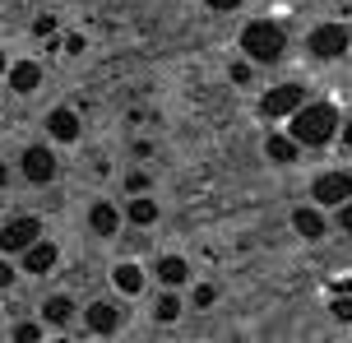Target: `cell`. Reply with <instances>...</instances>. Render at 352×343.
I'll list each match as a JSON object with an SVG mask.
<instances>
[{
	"label": "cell",
	"mask_w": 352,
	"mask_h": 343,
	"mask_svg": "<svg viewBox=\"0 0 352 343\" xmlns=\"http://www.w3.org/2000/svg\"><path fill=\"white\" fill-rule=\"evenodd\" d=\"M338 130V111L329 102L320 107H297V121H292V140L297 144H329Z\"/></svg>",
	"instance_id": "1"
},
{
	"label": "cell",
	"mask_w": 352,
	"mask_h": 343,
	"mask_svg": "<svg viewBox=\"0 0 352 343\" xmlns=\"http://www.w3.org/2000/svg\"><path fill=\"white\" fill-rule=\"evenodd\" d=\"M241 47H246L250 60H278L283 56V33L260 19V23H246V28H241Z\"/></svg>",
	"instance_id": "2"
},
{
	"label": "cell",
	"mask_w": 352,
	"mask_h": 343,
	"mask_svg": "<svg viewBox=\"0 0 352 343\" xmlns=\"http://www.w3.org/2000/svg\"><path fill=\"white\" fill-rule=\"evenodd\" d=\"M311 52L324 56V60L343 56L348 52V28H343V23H320L316 33H311Z\"/></svg>",
	"instance_id": "3"
},
{
	"label": "cell",
	"mask_w": 352,
	"mask_h": 343,
	"mask_svg": "<svg viewBox=\"0 0 352 343\" xmlns=\"http://www.w3.org/2000/svg\"><path fill=\"white\" fill-rule=\"evenodd\" d=\"M37 241V218H14L0 228V251H28Z\"/></svg>",
	"instance_id": "4"
},
{
	"label": "cell",
	"mask_w": 352,
	"mask_h": 343,
	"mask_svg": "<svg viewBox=\"0 0 352 343\" xmlns=\"http://www.w3.org/2000/svg\"><path fill=\"white\" fill-rule=\"evenodd\" d=\"M316 199L320 204H343V199H352V177L348 172H324L316 181Z\"/></svg>",
	"instance_id": "5"
},
{
	"label": "cell",
	"mask_w": 352,
	"mask_h": 343,
	"mask_svg": "<svg viewBox=\"0 0 352 343\" xmlns=\"http://www.w3.org/2000/svg\"><path fill=\"white\" fill-rule=\"evenodd\" d=\"M23 177H28V186H47V181L56 177L52 148H28V153H23Z\"/></svg>",
	"instance_id": "6"
},
{
	"label": "cell",
	"mask_w": 352,
	"mask_h": 343,
	"mask_svg": "<svg viewBox=\"0 0 352 343\" xmlns=\"http://www.w3.org/2000/svg\"><path fill=\"white\" fill-rule=\"evenodd\" d=\"M297 107H301V89L297 84H278L274 93H264V102H260L264 116H287V111H297Z\"/></svg>",
	"instance_id": "7"
},
{
	"label": "cell",
	"mask_w": 352,
	"mask_h": 343,
	"mask_svg": "<svg viewBox=\"0 0 352 343\" xmlns=\"http://www.w3.org/2000/svg\"><path fill=\"white\" fill-rule=\"evenodd\" d=\"M116 325H121L116 307H107V302H93V307H88V329H93V334H116Z\"/></svg>",
	"instance_id": "8"
},
{
	"label": "cell",
	"mask_w": 352,
	"mask_h": 343,
	"mask_svg": "<svg viewBox=\"0 0 352 343\" xmlns=\"http://www.w3.org/2000/svg\"><path fill=\"white\" fill-rule=\"evenodd\" d=\"M56 265V246H47V241H33L28 251H23V269L28 274H47Z\"/></svg>",
	"instance_id": "9"
},
{
	"label": "cell",
	"mask_w": 352,
	"mask_h": 343,
	"mask_svg": "<svg viewBox=\"0 0 352 343\" xmlns=\"http://www.w3.org/2000/svg\"><path fill=\"white\" fill-rule=\"evenodd\" d=\"M47 130H52L56 140H60V144H70V140H79V116H74V111H52V121H47Z\"/></svg>",
	"instance_id": "10"
},
{
	"label": "cell",
	"mask_w": 352,
	"mask_h": 343,
	"mask_svg": "<svg viewBox=\"0 0 352 343\" xmlns=\"http://www.w3.org/2000/svg\"><path fill=\"white\" fill-rule=\"evenodd\" d=\"M10 84H14V93H33L42 84V70H37L33 60H19L14 70H10Z\"/></svg>",
	"instance_id": "11"
},
{
	"label": "cell",
	"mask_w": 352,
	"mask_h": 343,
	"mask_svg": "<svg viewBox=\"0 0 352 343\" xmlns=\"http://www.w3.org/2000/svg\"><path fill=\"white\" fill-rule=\"evenodd\" d=\"M186 274H190V265H186L181 255H162V265H158V278L167 283V288H176V283H186Z\"/></svg>",
	"instance_id": "12"
},
{
	"label": "cell",
	"mask_w": 352,
	"mask_h": 343,
	"mask_svg": "<svg viewBox=\"0 0 352 343\" xmlns=\"http://www.w3.org/2000/svg\"><path fill=\"white\" fill-rule=\"evenodd\" d=\"M264 153H269L274 163H292V158H297V140H287V135H269V140H264Z\"/></svg>",
	"instance_id": "13"
},
{
	"label": "cell",
	"mask_w": 352,
	"mask_h": 343,
	"mask_svg": "<svg viewBox=\"0 0 352 343\" xmlns=\"http://www.w3.org/2000/svg\"><path fill=\"white\" fill-rule=\"evenodd\" d=\"M292 228H297L301 236H311V241H316V236H324V218H320L316 209H297V214H292Z\"/></svg>",
	"instance_id": "14"
},
{
	"label": "cell",
	"mask_w": 352,
	"mask_h": 343,
	"mask_svg": "<svg viewBox=\"0 0 352 343\" xmlns=\"http://www.w3.org/2000/svg\"><path fill=\"white\" fill-rule=\"evenodd\" d=\"M88 223H93V232L111 236V232H116V223H121V218H116V209H111V204H93V209H88Z\"/></svg>",
	"instance_id": "15"
},
{
	"label": "cell",
	"mask_w": 352,
	"mask_h": 343,
	"mask_svg": "<svg viewBox=\"0 0 352 343\" xmlns=\"http://www.w3.org/2000/svg\"><path fill=\"white\" fill-rule=\"evenodd\" d=\"M116 288L121 292H140L144 288V269L140 265H121V269H116Z\"/></svg>",
	"instance_id": "16"
},
{
	"label": "cell",
	"mask_w": 352,
	"mask_h": 343,
	"mask_svg": "<svg viewBox=\"0 0 352 343\" xmlns=\"http://www.w3.org/2000/svg\"><path fill=\"white\" fill-rule=\"evenodd\" d=\"M130 218H135L140 228H148V223L158 218V204H153V199H144V195H135V204H130Z\"/></svg>",
	"instance_id": "17"
},
{
	"label": "cell",
	"mask_w": 352,
	"mask_h": 343,
	"mask_svg": "<svg viewBox=\"0 0 352 343\" xmlns=\"http://www.w3.org/2000/svg\"><path fill=\"white\" fill-rule=\"evenodd\" d=\"M70 316H74L70 297H52V302H47V320H52V325H65Z\"/></svg>",
	"instance_id": "18"
},
{
	"label": "cell",
	"mask_w": 352,
	"mask_h": 343,
	"mask_svg": "<svg viewBox=\"0 0 352 343\" xmlns=\"http://www.w3.org/2000/svg\"><path fill=\"white\" fill-rule=\"evenodd\" d=\"M176 316H181V302H176L172 292H167V297H158V320H176Z\"/></svg>",
	"instance_id": "19"
},
{
	"label": "cell",
	"mask_w": 352,
	"mask_h": 343,
	"mask_svg": "<svg viewBox=\"0 0 352 343\" xmlns=\"http://www.w3.org/2000/svg\"><path fill=\"white\" fill-rule=\"evenodd\" d=\"M334 316L338 320H352V292H343V297L334 302Z\"/></svg>",
	"instance_id": "20"
},
{
	"label": "cell",
	"mask_w": 352,
	"mask_h": 343,
	"mask_svg": "<svg viewBox=\"0 0 352 343\" xmlns=\"http://www.w3.org/2000/svg\"><path fill=\"white\" fill-rule=\"evenodd\" d=\"M125 186H130L135 195H144V190H148V177H144V172H130V177H125Z\"/></svg>",
	"instance_id": "21"
},
{
	"label": "cell",
	"mask_w": 352,
	"mask_h": 343,
	"mask_svg": "<svg viewBox=\"0 0 352 343\" xmlns=\"http://www.w3.org/2000/svg\"><path fill=\"white\" fill-rule=\"evenodd\" d=\"M213 297H218V288H213V283H204V288L195 292V302H199V307H213Z\"/></svg>",
	"instance_id": "22"
},
{
	"label": "cell",
	"mask_w": 352,
	"mask_h": 343,
	"mask_svg": "<svg viewBox=\"0 0 352 343\" xmlns=\"http://www.w3.org/2000/svg\"><path fill=\"white\" fill-rule=\"evenodd\" d=\"M52 28H56V19H52V14H42V19H37V23H33V33H37V37H47V33H52Z\"/></svg>",
	"instance_id": "23"
},
{
	"label": "cell",
	"mask_w": 352,
	"mask_h": 343,
	"mask_svg": "<svg viewBox=\"0 0 352 343\" xmlns=\"http://www.w3.org/2000/svg\"><path fill=\"white\" fill-rule=\"evenodd\" d=\"M37 334H42V329H33V325H19V329H14V339H19V343H33Z\"/></svg>",
	"instance_id": "24"
},
{
	"label": "cell",
	"mask_w": 352,
	"mask_h": 343,
	"mask_svg": "<svg viewBox=\"0 0 352 343\" xmlns=\"http://www.w3.org/2000/svg\"><path fill=\"white\" fill-rule=\"evenodd\" d=\"M10 278H14V269H10V265H0V288H10Z\"/></svg>",
	"instance_id": "25"
},
{
	"label": "cell",
	"mask_w": 352,
	"mask_h": 343,
	"mask_svg": "<svg viewBox=\"0 0 352 343\" xmlns=\"http://www.w3.org/2000/svg\"><path fill=\"white\" fill-rule=\"evenodd\" d=\"M213 10H236V5H241V0H209Z\"/></svg>",
	"instance_id": "26"
},
{
	"label": "cell",
	"mask_w": 352,
	"mask_h": 343,
	"mask_svg": "<svg viewBox=\"0 0 352 343\" xmlns=\"http://www.w3.org/2000/svg\"><path fill=\"white\" fill-rule=\"evenodd\" d=\"M343 228H348V232H352V204H348V209H343Z\"/></svg>",
	"instance_id": "27"
},
{
	"label": "cell",
	"mask_w": 352,
	"mask_h": 343,
	"mask_svg": "<svg viewBox=\"0 0 352 343\" xmlns=\"http://www.w3.org/2000/svg\"><path fill=\"white\" fill-rule=\"evenodd\" d=\"M343 144L352 148V121H348V126H343Z\"/></svg>",
	"instance_id": "28"
},
{
	"label": "cell",
	"mask_w": 352,
	"mask_h": 343,
	"mask_svg": "<svg viewBox=\"0 0 352 343\" xmlns=\"http://www.w3.org/2000/svg\"><path fill=\"white\" fill-rule=\"evenodd\" d=\"M338 292H352V278H343V283H338Z\"/></svg>",
	"instance_id": "29"
},
{
	"label": "cell",
	"mask_w": 352,
	"mask_h": 343,
	"mask_svg": "<svg viewBox=\"0 0 352 343\" xmlns=\"http://www.w3.org/2000/svg\"><path fill=\"white\" fill-rule=\"evenodd\" d=\"M0 74H5V56H0Z\"/></svg>",
	"instance_id": "30"
},
{
	"label": "cell",
	"mask_w": 352,
	"mask_h": 343,
	"mask_svg": "<svg viewBox=\"0 0 352 343\" xmlns=\"http://www.w3.org/2000/svg\"><path fill=\"white\" fill-rule=\"evenodd\" d=\"M0 181H5V163H0Z\"/></svg>",
	"instance_id": "31"
}]
</instances>
